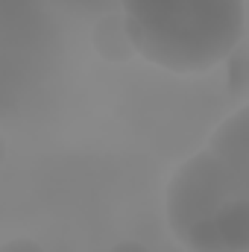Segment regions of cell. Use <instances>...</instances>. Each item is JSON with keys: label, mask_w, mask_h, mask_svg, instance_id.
Listing matches in <instances>:
<instances>
[{"label": "cell", "mask_w": 249, "mask_h": 252, "mask_svg": "<svg viewBox=\"0 0 249 252\" xmlns=\"http://www.w3.org/2000/svg\"><path fill=\"white\" fill-rule=\"evenodd\" d=\"M170 235L187 252H249V106L241 103L182 161L164 193Z\"/></svg>", "instance_id": "cell-1"}, {"label": "cell", "mask_w": 249, "mask_h": 252, "mask_svg": "<svg viewBox=\"0 0 249 252\" xmlns=\"http://www.w3.org/2000/svg\"><path fill=\"white\" fill-rule=\"evenodd\" d=\"M135 56L193 76L223 64L247 35V0H121Z\"/></svg>", "instance_id": "cell-2"}, {"label": "cell", "mask_w": 249, "mask_h": 252, "mask_svg": "<svg viewBox=\"0 0 249 252\" xmlns=\"http://www.w3.org/2000/svg\"><path fill=\"white\" fill-rule=\"evenodd\" d=\"M91 47L97 50L100 59H106L112 64H124L135 56L121 12H109V15L97 18V24L91 27Z\"/></svg>", "instance_id": "cell-3"}, {"label": "cell", "mask_w": 249, "mask_h": 252, "mask_svg": "<svg viewBox=\"0 0 249 252\" xmlns=\"http://www.w3.org/2000/svg\"><path fill=\"white\" fill-rule=\"evenodd\" d=\"M223 64H226V91H229V97L238 100V106L247 103V97H249V50H247V44L235 47Z\"/></svg>", "instance_id": "cell-4"}, {"label": "cell", "mask_w": 249, "mask_h": 252, "mask_svg": "<svg viewBox=\"0 0 249 252\" xmlns=\"http://www.w3.org/2000/svg\"><path fill=\"white\" fill-rule=\"evenodd\" d=\"M0 252H44L35 241H30V238H15V241H9V244H3Z\"/></svg>", "instance_id": "cell-5"}, {"label": "cell", "mask_w": 249, "mask_h": 252, "mask_svg": "<svg viewBox=\"0 0 249 252\" xmlns=\"http://www.w3.org/2000/svg\"><path fill=\"white\" fill-rule=\"evenodd\" d=\"M112 252H150V250L141 247V244H135V241H124V244H118Z\"/></svg>", "instance_id": "cell-6"}, {"label": "cell", "mask_w": 249, "mask_h": 252, "mask_svg": "<svg viewBox=\"0 0 249 252\" xmlns=\"http://www.w3.org/2000/svg\"><path fill=\"white\" fill-rule=\"evenodd\" d=\"M6 161V138H3V132H0V164Z\"/></svg>", "instance_id": "cell-7"}]
</instances>
